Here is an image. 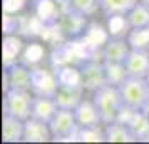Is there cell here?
Wrapping results in <instances>:
<instances>
[{"label": "cell", "mask_w": 149, "mask_h": 144, "mask_svg": "<svg viewBox=\"0 0 149 144\" xmlns=\"http://www.w3.org/2000/svg\"><path fill=\"white\" fill-rule=\"evenodd\" d=\"M57 109H59V106H57L54 97L34 94L30 117L39 119V121H44V122H50V119L54 117V114L57 112Z\"/></svg>", "instance_id": "12"}, {"label": "cell", "mask_w": 149, "mask_h": 144, "mask_svg": "<svg viewBox=\"0 0 149 144\" xmlns=\"http://www.w3.org/2000/svg\"><path fill=\"white\" fill-rule=\"evenodd\" d=\"M49 141H52L49 122L29 117L24 124V143H49Z\"/></svg>", "instance_id": "11"}, {"label": "cell", "mask_w": 149, "mask_h": 144, "mask_svg": "<svg viewBox=\"0 0 149 144\" xmlns=\"http://www.w3.org/2000/svg\"><path fill=\"white\" fill-rule=\"evenodd\" d=\"M104 136L107 143H134L136 137L124 121L117 119L114 122L104 124Z\"/></svg>", "instance_id": "16"}, {"label": "cell", "mask_w": 149, "mask_h": 144, "mask_svg": "<svg viewBox=\"0 0 149 144\" xmlns=\"http://www.w3.org/2000/svg\"><path fill=\"white\" fill-rule=\"evenodd\" d=\"M79 76H81L82 89L91 92V94L94 90H97L99 87L107 84L104 62H95V61L84 62L81 65V69H79Z\"/></svg>", "instance_id": "5"}, {"label": "cell", "mask_w": 149, "mask_h": 144, "mask_svg": "<svg viewBox=\"0 0 149 144\" xmlns=\"http://www.w3.org/2000/svg\"><path fill=\"white\" fill-rule=\"evenodd\" d=\"M50 132H52V141H67L70 137H77L79 132V124L75 119L74 109H62L59 107L54 117L49 122Z\"/></svg>", "instance_id": "3"}, {"label": "cell", "mask_w": 149, "mask_h": 144, "mask_svg": "<svg viewBox=\"0 0 149 144\" xmlns=\"http://www.w3.org/2000/svg\"><path fill=\"white\" fill-rule=\"evenodd\" d=\"M59 79L47 69H34V77H32V94H40V96L54 97L59 89Z\"/></svg>", "instance_id": "8"}, {"label": "cell", "mask_w": 149, "mask_h": 144, "mask_svg": "<svg viewBox=\"0 0 149 144\" xmlns=\"http://www.w3.org/2000/svg\"><path fill=\"white\" fill-rule=\"evenodd\" d=\"M131 47L149 49V27L148 29H132L127 37Z\"/></svg>", "instance_id": "22"}, {"label": "cell", "mask_w": 149, "mask_h": 144, "mask_svg": "<svg viewBox=\"0 0 149 144\" xmlns=\"http://www.w3.org/2000/svg\"><path fill=\"white\" fill-rule=\"evenodd\" d=\"M124 69L131 77H146L149 74V49L132 47L124 61Z\"/></svg>", "instance_id": "7"}, {"label": "cell", "mask_w": 149, "mask_h": 144, "mask_svg": "<svg viewBox=\"0 0 149 144\" xmlns=\"http://www.w3.org/2000/svg\"><path fill=\"white\" fill-rule=\"evenodd\" d=\"M126 25L131 30L132 29H148L149 27V8L142 3L141 0L134 3V7L124 15Z\"/></svg>", "instance_id": "18"}, {"label": "cell", "mask_w": 149, "mask_h": 144, "mask_svg": "<svg viewBox=\"0 0 149 144\" xmlns=\"http://www.w3.org/2000/svg\"><path fill=\"white\" fill-rule=\"evenodd\" d=\"M137 2L139 0H99V8L104 17L114 19V17H124Z\"/></svg>", "instance_id": "17"}, {"label": "cell", "mask_w": 149, "mask_h": 144, "mask_svg": "<svg viewBox=\"0 0 149 144\" xmlns=\"http://www.w3.org/2000/svg\"><path fill=\"white\" fill-rule=\"evenodd\" d=\"M69 8H72L79 14L91 17L94 15L99 8V0H69Z\"/></svg>", "instance_id": "21"}, {"label": "cell", "mask_w": 149, "mask_h": 144, "mask_svg": "<svg viewBox=\"0 0 149 144\" xmlns=\"http://www.w3.org/2000/svg\"><path fill=\"white\" fill-rule=\"evenodd\" d=\"M124 107L131 111H141L142 106L149 99V86L146 77H131L127 76L119 86Z\"/></svg>", "instance_id": "2"}, {"label": "cell", "mask_w": 149, "mask_h": 144, "mask_svg": "<svg viewBox=\"0 0 149 144\" xmlns=\"http://www.w3.org/2000/svg\"><path fill=\"white\" fill-rule=\"evenodd\" d=\"M91 97H92L95 107L99 111L102 124L117 121L121 117L122 111L126 109L124 102H122L121 92H119V87L112 86V84H106V86L99 87L97 90H94L91 94Z\"/></svg>", "instance_id": "1"}, {"label": "cell", "mask_w": 149, "mask_h": 144, "mask_svg": "<svg viewBox=\"0 0 149 144\" xmlns=\"http://www.w3.org/2000/svg\"><path fill=\"white\" fill-rule=\"evenodd\" d=\"M131 49L132 47H131L127 39H122V37L109 39L102 47V61L114 62V64H124Z\"/></svg>", "instance_id": "10"}, {"label": "cell", "mask_w": 149, "mask_h": 144, "mask_svg": "<svg viewBox=\"0 0 149 144\" xmlns=\"http://www.w3.org/2000/svg\"><path fill=\"white\" fill-rule=\"evenodd\" d=\"M77 139H79V141H89V143H97V141L101 143V141H106V136H104V124L79 127Z\"/></svg>", "instance_id": "20"}, {"label": "cell", "mask_w": 149, "mask_h": 144, "mask_svg": "<svg viewBox=\"0 0 149 144\" xmlns=\"http://www.w3.org/2000/svg\"><path fill=\"white\" fill-rule=\"evenodd\" d=\"M5 70V79H7V89H20V90H32V77H34V69H29L22 64H10Z\"/></svg>", "instance_id": "6"}, {"label": "cell", "mask_w": 149, "mask_h": 144, "mask_svg": "<svg viewBox=\"0 0 149 144\" xmlns=\"http://www.w3.org/2000/svg\"><path fill=\"white\" fill-rule=\"evenodd\" d=\"M142 112H144V116H146V117H148V119H149V99H148V101H146V104H144V106H142Z\"/></svg>", "instance_id": "24"}, {"label": "cell", "mask_w": 149, "mask_h": 144, "mask_svg": "<svg viewBox=\"0 0 149 144\" xmlns=\"http://www.w3.org/2000/svg\"><path fill=\"white\" fill-rule=\"evenodd\" d=\"M20 45L22 42L15 37H7L5 39V44H3V57H5V67L14 64V59L17 57L19 50H20Z\"/></svg>", "instance_id": "23"}, {"label": "cell", "mask_w": 149, "mask_h": 144, "mask_svg": "<svg viewBox=\"0 0 149 144\" xmlns=\"http://www.w3.org/2000/svg\"><path fill=\"white\" fill-rule=\"evenodd\" d=\"M146 82H148V86H149V74L146 76Z\"/></svg>", "instance_id": "26"}, {"label": "cell", "mask_w": 149, "mask_h": 144, "mask_svg": "<svg viewBox=\"0 0 149 144\" xmlns=\"http://www.w3.org/2000/svg\"><path fill=\"white\" fill-rule=\"evenodd\" d=\"M75 112V119L79 127H87V126H99L102 124L99 111L95 107L92 97L91 99H82L81 102L77 104V107L74 109Z\"/></svg>", "instance_id": "14"}, {"label": "cell", "mask_w": 149, "mask_h": 144, "mask_svg": "<svg viewBox=\"0 0 149 144\" xmlns=\"http://www.w3.org/2000/svg\"><path fill=\"white\" fill-rule=\"evenodd\" d=\"M141 2H142V3H144V5H146V7L149 8V0H141Z\"/></svg>", "instance_id": "25"}, {"label": "cell", "mask_w": 149, "mask_h": 144, "mask_svg": "<svg viewBox=\"0 0 149 144\" xmlns=\"http://www.w3.org/2000/svg\"><path fill=\"white\" fill-rule=\"evenodd\" d=\"M104 62V61H102ZM104 69H106V77H107V84L112 86H119V84L127 77V72L124 69V64H114V62H104Z\"/></svg>", "instance_id": "19"}, {"label": "cell", "mask_w": 149, "mask_h": 144, "mask_svg": "<svg viewBox=\"0 0 149 144\" xmlns=\"http://www.w3.org/2000/svg\"><path fill=\"white\" fill-rule=\"evenodd\" d=\"M24 124H25V121L3 112V117H2L3 143H24Z\"/></svg>", "instance_id": "15"}, {"label": "cell", "mask_w": 149, "mask_h": 144, "mask_svg": "<svg viewBox=\"0 0 149 144\" xmlns=\"http://www.w3.org/2000/svg\"><path fill=\"white\" fill-rule=\"evenodd\" d=\"M57 25H59V29H61V32L64 35L74 39L77 35H81L82 30L86 29V15L79 14L72 8H65L59 15Z\"/></svg>", "instance_id": "9"}, {"label": "cell", "mask_w": 149, "mask_h": 144, "mask_svg": "<svg viewBox=\"0 0 149 144\" xmlns=\"http://www.w3.org/2000/svg\"><path fill=\"white\" fill-rule=\"evenodd\" d=\"M82 86H72V84H61L55 92V102L62 109H75L77 104L82 99Z\"/></svg>", "instance_id": "13"}, {"label": "cell", "mask_w": 149, "mask_h": 144, "mask_svg": "<svg viewBox=\"0 0 149 144\" xmlns=\"http://www.w3.org/2000/svg\"><path fill=\"white\" fill-rule=\"evenodd\" d=\"M32 90L20 89H7L3 97V112L12 114L22 121H27L32 112Z\"/></svg>", "instance_id": "4"}]
</instances>
